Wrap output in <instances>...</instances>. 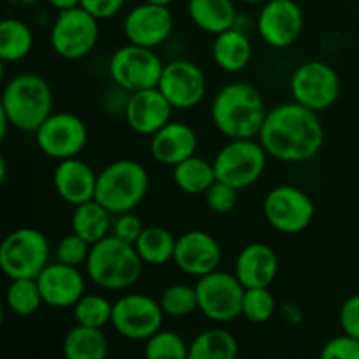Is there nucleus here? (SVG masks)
<instances>
[{
    "mask_svg": "<svg viewBox=\"0 0 359 359\" xmlns=\"http://www.w3.org/2000/svg\"><path fill=\"white\" fill-rule=\"evenodd\" d=\"M318 114L294 100L276 105L266 114L258 140L276 160L286 163L311 160L325 144V128Z\"/></svg>",
    "mask_w": 359,
    "mask_h": 359,
    "instance_id": "nucleus-1",
    "label": "nucleus"
},
{
    "mask_svg": "<svg viewBox=\"0 0 359 359\" xmlns=\"http://www.w3.org/2000/svg\"><path fill=\"white\" fill-rule=\"evenodd\" d=\"M266 114L262 93L249 83L226 84L217 91L210 105L214 126L228 139H256Z\"/></svg>",
    "mask_w": 359,
    "mask_h": 359,
    "instance_id": "nucleus-2",
    "label": "nucleus"
},
{
    "mask_svg": "<svg viewBox=\"0 0 359 359\" xmlns=\"http://www.w3.org/2000/svg\"><path fill=\"white\" fill-rule=\"evenodd\" d=\"M146 263L137 252L135 245L107 235L91 245L86 262V273L95 286L109 291H123L135 286Z\"/></svg>",
    "mask_w": 359,
    "mask_h": 359,
    "instance_id": "nucleus-3",
    "label": "nucleus"
},
{
    "mask_svg": "<svg viewBox=\"0 0 359 359\" xmlns=\"http://www.w3.org/2000/svg\"><path fill=\"white\" fill-rule=\"evenodd\" d=\"M0 111L9 118L13 128L35 133L53 112L51 86L39 74H16L4 86Z\"/></svg>",
    "mask_w": 359,
    "mask_h": 359,
    "instance_id": "nucleus-4",
    "label": "nucleus"
},
{
    "mask_svg": "<svg viewBox=\"0 0 359 359\" xmlns=\"http://www.w3.org/2000/svg\"><path fill=\"white\" fill-rule=\"evenodd\" d=\"M149 174L135 160H118L98 172L95 200L114 216L135 210L147 195Z\"/></svg>",
    "mask_w": 359,
    "mask_h": 359,
    "instance_id": "nucleus-5",
    "label": "nucleus"
},
{
    "mask_svg": "<svg viewBox=\"0 0 359 359\" xmlns=\"http://www.w3.org/2000/svg\"><path fill=\"white\" fill-rule=\"evenodd\" d=\"M49 265V242L37 228H18L0 245V269L9 280L37 279Z\"/></svg>",
    "mask_w": 359,
    "mask_h": 359,
    "instance_id": "nucleus-6",
    "label": "nucleus"
},
{
    "mask_svg": "<svg viewBox=\"0 0 359 359\" xmlns=\"http://www.w3.org/2000/svg\"><path fill=\"white\" fill-rule=\"evenodd\" d=\"M266 156L269 153L259 140L230 139L212 160L216 179L237 189L249 188L265 172Z\"/></svg>",
    "mask_w": 359,
    "mask_h": 359,
    "instance_id": "nucleus-7",
    "label": "nucleus"
},
{
    "mask_svg": "<svg viewBox=\"0 0 359 359\" xmlns=\"http://www.w3.org/2000/svg\"><path fill=\"white\" fill-rule=\"evenodd\" d=\"M98 21L100 20L81 6L58 11L49 32L53 51L65 60H81L88 56L98 42Z\"/></svg>",
    "mask_w": 359,
    "mask_h": 359,
    "instance_id": "nucleus-8",
    "label": "nucleus"
},
{
    "mask_svg": "<svg viewBox=\"0 0 359 359\" xmlns=\"http://www.w3.org/2000/svg\"><path fill=\"white\" fill-rule=\"evenodd\" d=\"M195 287L198 311L210 321L226 325L242 316L245 287L235 273L214 270L207 276L198 277Z\"/></svg>",
    "mask_w": 359,
    "mask_h": 359,
    "instance_id": "nucleus-9",
    "label": "nucleus"
},
{
    "mask_svg": "<svg viewBox=\"0 0 359 359\" xmlns=\"http://www.w3.org/2000/svg\"><path fill=\"white\" fill-rule=\"evenodd\" d=\"M165 63L156 51L144 46L128 42L112 55L109 62V74L121 90L133 91L158 88Z\"/></svg>",
    "mask_w": 359,
    "mask_h": 359,
    "instance_id": "nucleus-10",
    "label": "nucleus"
},
{
    "mask_svg": "<svg viewBox=\"0 0 359 359\" xmlns=\"http://www.w3.org/2000/svg\"><path fill=\"white\" fill-rule=\"evenodd\" d=\"M263 214L273 230L279 233H302L312 223L316 205L311 196L297 186L283 184L270 189L263 200Z\"/></svg>",
    "mask_w": 359,
    "mask_h": 359,
    "instance_id": "nucleus-11",
    "label": "nucleus"
},
{
    "mask_svg": "<svg viewBox=\"0 0 359 359\" xmlns=\"http://www.w3.org/2000/svg\"><path fill=\"white\" fill-rule=\"evenodd\" d=\"M293 100L311 111L323 112L332 107L340 95V77L332 65L319 60L305 62L290 81Z\"/></svg>",
    "mask_w": 359,
    "mask_h": 359,
    "instance_id": "nucleus-12",
    "label": "nucleus"
},
{
    "mask_svg": "<svg viewBox=\"0 0 359 359\" xmlns=\"http://www.w3.org/2000/svg\"><path fill=\"white\" fill-rule=\"evenodd\" d=\"M165 312L160 300H154L149 294L128 293L114 302L112 307V328L118 335L128 340H144L161 330Z\"/></svg>",
    "mask_w": 359,
    "mask_h": 359,
    "instance_id": "nucleus-13",
    "label": "nucleus"
},
{
    "mask_svg": "<svg viewBox=\"0 0 359 359\" xmlns=\"http://www.w3.org/2000/svg\"><path fill=\"white\" fill-rule=\"evenodd\" d=\"M34 135L41 153L58 161L79 156L88 144L86 125L72 112H51Z\"/></svg>",
    "mask_w": 359,
    "mask_h": 359,
    "instance_id": "nucleus-14",
    "label": "nucleus"
},
{
    "mask_svg": "<svg viewBox=\"0 0 359 359\" xmlns=\"http://www.w3.org/2000/svg\"><path fill=\"white\" fill-rule=\"evenodd\" d=\"M158 90L165 95L174 109L196 107L203 100L207 81L202 69L189 60H174L165 63Z\"/></svg>",
    "mask_w": 359,
    "mask_h": 359,
    "instance_id": "nucleus-15",
    "label": "nucleus"
},
{
    "mask_svg": "<svg viewBox=\"0 0 359 359\" xmlns=\"http://www.w3.org/2000/svg\"><path fill=\"white\" fill-rule=\"evenodd\" d=\"M304 30V13L294 0H266L258 16V34L276 49L293 46Z\"/></svg>",
    "mask_w": 359,
    "mask_h": 359,
    "instance_id": "nucleus-16",
    "label": "nucleus"
},
{
    "mask_svg": "<svg viewBox=\"0 0 359 359\" xmlns=\"http://www.w3.org/2000/svg\"><path fill=\"white\" fill-rule=\"evenodd\" d=\"M123 30L128 42L154 49L170 37L174 30V16L168 6L144 2L126 14Z\"/></svg>",
    "mask_w": 359,
    "mask_h": 359,
    "instance_id": "nucleus-17",
    "label": "nucleus"
},
{
    "mask_svg": "<svg viewBox=\"0 0 359 359\" xmlns=\"http://www.w3.org/2000/svg\"><path fill=\"white\" fill-rule=\"evenodd\" d=\"M221 256V245L212 235L202 230H191L177 238L174 263L188 276L202 277L217 270Z\"/></svg>",
    "mask_w": 359,
    "mask_h": 359,
    "instance_id": "nucleus-18",
    "label": "nucleus"
},
{
    "mask_svg": "<svg viewBox=\"0 0 359 359\" xmlns=\"http://www.w3.org/2000/svg\"><path fill=\"white\" fill-rule=\"evenodd\" d=\"M37 284L44 305L53 309H72L86 290L79 269L60 262L49 263L39 273Z\"/></svg>",
    "mask_w": 359,
    "mask_h": 359,
    "instance_id": "nucleus-19",
    "label": "nucleus"
},
{
    "mask_svg": "<svg viewBox=\"0 0 359 359\" xmlns=\"http://www.w3.org/2000/svg\"><path fill=\"white\" fill-rule=\"evenodd\" d=\"M172 111L174 107L165 95L158 88H149L130 93L125 116L133 132L140 135H154L170 121Z\"/></svg>",
    "mask_w": 359,
    "mask_h": 359,
    "instance_id": "nucleus-20",
    "label": "nucleus"
},
{
    "mask_svg": "<svg viewBox=\"0 0 359 359\" xmlns=\"http://www.w3.org/2000/svg\"><path fill=\"white\" fill-rule=\"evenodd\" d=\"M97 179V172L76 156L58 161L53 174V184L63 202L76 207L95 198Z\"/></svg>",
    "mask_w": 359,
    "mask_h": 359,
    "instance_id": "nucleus-21",
    "label": "nucleus"
},
{
    "mask_svg": "<svg viewBox=\"0 0 359 359\" xmlns=\"http://www.w3.org/2000/svg\"><path fill=\"white\" fill-rule=\"evenodd\" d=\"M198 146V139L191 126L184 123L168 121L163 128L151 135V156L165 167L179 165L193 156Z\"/></svg>",
    "mask_w": 359,
    "mask_h": 359,
    "instance_id": "nucleus-22",
    "label": "nucleus"
},
{
    "mask_svg": "<svg viewBox=\"0 0 359 359\" xmlns=\"http://www.w3.org/2000/svg\"><path fill=\"white\" fill-rule=\"evenodd\" d=\"M279 272V259L270 245L255 242L238 252L235 276L244 287H270Z\"/></svg>",
    "mask_w": 359,
    "mask_h": 359,
    "instance_id": "nucleus-23",
    "label": "nucleus"
},
{
    "mask_svg": "<svg viewBox=\"0 0 359 359\" xmlns=\"http://www.w3.org/2000/svg\"><path fill=\"white\" fill-rule=\"evenodd\" d=\"M212 58L224 72H241L251 63L252 44L244 32L230 28L214 37Z\"/></svg>",
    "mask_w": 359,
    "mask_h": 359,
    "instance_id": "nucleus-24",
    "label": "nucleus"
},
{
    "mask_svg": "<svg viewBox=\"0 0 359 359\" xmlns=\"http://www.w3.org/2000/svg\"><path fill=\"white\" fill-rule=\"evenodd\" d=\"M112 216L114 214L105 209L97 200H90L81 205L74 207L72 217H70V226L74 233L83 237L91 245L100 242L112 231Z\"/></svg>",
    "mask_w": 359,
    "mask_h": 359,
    "instance_id": "nucleus-25",
    "label": "nucleus"
},
{
    "mask_svg": "<svg viewBox=\"0 0 359 359\" xmlns=\"http://www.w3.org/2000/svg\"><path fill=\"white\" fill-rule=\"evenodd\" d=\"M188 14L196 28L212 35L230 30L237 21L231 0H189Z\"/></svg>",
    "mask_w": 359,
    "mask_h": 359,
    "instance_id": "nucleus-26",
    "label": "nucleus"
},
{
    "mask_svg": "<svg viewBox=\"0 0 359 359\" xmlns=\"http://www.w3.org/2000/svg\"><path fill=\"white\" fill-rule=\"evenodd\" d=\"M62 349L67 359H105L109 354V340L102 328L76 323L67 332Z\"/></svg>",
    "mask_w": 359,
    "mask_h": 359,
    "instance_id": "nucleus-27",
    "label": "nucleus"
},
{
    "mask_svg": "<svg viewBox=\"0 0 359 359\" xmlns=\"http://www.w3.org/2000/svg\"><path fill=\"white\" fill-rule=\"evenodd\" d=\"M212 161L202 156H189L174 167V182L186 195H198L205 193L216 182Z\"/></svg>",
    "mask_w": 359,
    "mask_h": 359,
    "instance_id": "nucleus-28",
    "label": "nucleus"
},
{
    "mask_svg": "<svg viewBox=\"0 0 359 359\" xmlns=\"http://www.w3.org/2000/svg\"><path fill=\"white\" fill-rule=\"evenodd\" d=\"M177 238L163 226H146L140 237L137 238V252L146 265L161 266L174 262V252Z\"/></svg>",
    "mask_w": 359,
    "mask_h": 359,
    "instance_id": "nucleus-29",
    "label": "nucleus"
},
{
    "mask_svg": "<svg viewBox=\"0 0 359 359\" xmlns=\"http://www.w3.org/2000/svg\"><path fill=\"white\" fill-rule=\"evenodd\" d=\"M238 354V342L223 328L205 330L189 344L188 359H233Z\"/></svg>",
    "mask_w": 359,
    "mask_h": 359,
    "instance_id": "nucleus-30",
    "label": "nucleus"
},
{
    "mask_svg": "<svg viewBox=\"0 0 359 359\" xmlns=\"http://www.w3.org/2000/svg\"><path fill=\"white\" fill-rule=\"evenodd\" d=\"M34 48V34L25 21L7 18L0 23V58L2 62H21Z\"/></svg>",
    "mask_w": 359,
    "mask_h": 359,
    "instance_id": "nucleus-31",
    "label": "nucleus"
},
{
    "mask_svg": "<svg viewBox=\"0 0 359 359\" xmlns=\"http://www.w3.org/2000/svg\"><path fill=\"white\" fill-rule=\"evenodd\" d=\"M6 305L13 314L30 318L44 305L37 279H13L6 293Z\"/></svg>",
    "mask_w": 359,
    "mask_h": 359,
    "instance_id": "nucleus-32",
    "label": "nucleus"
},
{
    "mask_svg": "<svg viewBox=\"0 0 359 359\" xmlns=\"http://www.w3.org/2000/svg\"><path fill=\"white\" fill-rule=\"evenodd\" d=\"M112 307L114 304L105 297L97 293H84L81 300L72 307L74 318L77 325L104 328L112 319Z\"/></svg>",
    "mask_w": 359,
    "mask_h": 359,
    "instance_id": "nucleus-33",
    "label": "nucleus"
},
{
    "mask_svg": "<svg viewBox=\"0 0 359 359\" xmlns=\"http://www.w3.org/2000/svg\"><path fill=\"white\" fill-rule=\"evenodd\" d=\"M161 309L165 316L172 319H182L191 316L198 311V297H196V287L188 284H174L168 286L160 297Z\"/></svg>",
    "mask_w": 359,
    "mask_h": 359,
    "instance_id": "nucleus-34",
    "label": "nucleus"
},
{
    "mask_svg": "<svg viewBox=\"0 0 359 359\" xmlns=\"http://www.w3.org/2000/svg\"><path fill=\"white\" fill-rule=\"evenodd\" d=\"M144 354L147 359H188L189 344L175 332L158 330L146 340Z\"/></svg>",
    "mask_w": 359,
    "mask_h": 359,
    "instance_id": "nucleus-35",
    "label": "nucleus"
},
{
    "mask_svg": "<svg viewBox=\"0 0 359 359\" xmlns=\"http://www.w3.org/2000/svg\"><path fill=\"white\" fill-rule=\"evenodd\" d=\"M276 312V298L269 287H245L242 300V318L249 323L262 325L272 319Z\"/></svg>",
    "mask_w": 359,
    "mask_h": 359,
    "instance_id": "nucleus-36",
    "label": "nucleus"
},
{
    "mask_svg": "<svg viewBox=\"0 0 359 359\" xmlns=\"http://www.w3.org/2000/svg\"><path fill=\"white\" fill-rule=\"evenodd\" d=\"M90 251V242H86L83 237L72 231V233L60 238L58 245H56V262L79 269L81 265H86Z\"/></svg>",
    "mask_w": 359,
    "mask_h": 359,
    "instance_id": "nucleus-37",
    "label": "nucleus"
},
{
    "mask_svg": "<svg viewBox=\"0 0 359 359\" xmlns=\"http://www.w3.org/2000/svg\"><path fill=\"white\" fill-rule=\"evenodd\" d=\"M238 191L241 189L226 184L223 181H216L203 195H205L207 207L216 214H228L237 207Z\"/></svg>",
    "mask_w": 359,
    "mask_h": 359,
    "instance_id": "nucleus-38",
    "label": "nucleus"
},
{
    "mask_svg": "<svg viewBox=\"0 0 359 359\" xmlns=\"http://www.w3.org/2000/svg\"><path fill=\"white\" fill-rule=\"evenodd\" d=\"M323 359H359V340L342 333L325 344L321 351Z\"/></svg>",
    "mask_w": 359,
    "mask_h": 359,
    "instance_id": "nucleus-39",
    "label": "nucleus"
},
{
    "mask_svg": "<svg viewBox=\"0 0 359 359\" xmlns=\"http://www.w3.org/2000/svg\"><path fill=\"white\" fill-rule=\"evenodd\" d=\"M144 228L146 226L142 224L140 217L133 214V210H130V212L118 214V217L112 223V235H116L121 241L130 242V244H135Z\"/></svg>",
    "mask_w": 359,
    "mask_h": 359,
    "instance_id": "nucleus-40",
    "label": "nucleus"
},
{
    "mask_svg": "<svg viewBox=\"0 0 359 359\" xmlns=\"http://www.w3.org/2000/svg\"><path fill=\"white\" fill-rule=\"evenodd\" d=\"M340 326L344 333L359 340V294H353L340 309Z\"/></svg>",
    "mask_w": 359,
    "mask_h": 359,
    "instance_id": "nucleus-41",
    "label": "nucleus"
},
{
    "mask_svg": "<svg viewBox=\"0 0 359 359\" xmlns=\"http://www.w3.org/2000/svg\"><path fill=\"white\" fill-rule=\"evenodd\" d=\"M126 0H81L79 6L93 14L97 20H107L123 9Z\"/></svg>",
    "mask_w": 359,
    "mask_h": 359,
    "instance_id": "nucleus-42",
    "label": "nucleus"
},
{
    "mask_svg": "<svg viewBox=\"0 0 359 359\" xmlns=\"http://www.w3.org/2000/svg\"><path fill=\"white\" fill-rule=\"evenodd\" d=\"M48 4L51 7H55L56 11H65L79 6L81 0H48Z\"/></svg>",
    "mask_w": 359,
    "mask_h": 359,
    "instance_id": "nucleus-43",
    "label": "nucleus"
},
{
    "mask_svg": "<svg viewBox=\"0 0 359 359\" xmlns=\"http://www.w3.org/2000/svg\"><path fill=\"white\" fill-rule=\"evenodd\" d=\"M6 179H7V161L2 158V160H0V181L4 182Z\"/></svg>",
    "mask_w": 359,
    "mask_h": 359,
    "instance_id": "nucleus-44",
    "label": "nucleus"
},
{
    "mask_svg": "<svg viewBox=\"0 0 359 359\" xmlns=\"http://www.w3.org/2000/svg\"><path fill=\"white\" fill-rule=\"evenodd\" d=\"M144 2H151V4H158V6H170L174 0H144Z\"/></svg>",
    "mask_w": 359,
    "mask_h": 359,
    "instance_id": "nucleus-45",
    "label": "nucleus"
},
{
    "mask_svg": "<svg viewBox=\"0 0 359 359\" xmlns=\"http://www.w3.org/2000/svg\"><path fill=\"white\" fill-rule=\"evenodd\" d=\"M241 2H244V4H258V2H263V0H241Z\"/></svg>",
    "mask_w": 359,
    "mask_h": 359,
    "instance_id": "nucleus-46",
    "label": "nucleus"
}]
</instances>
